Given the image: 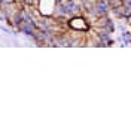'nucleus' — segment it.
I'll return each mask as SVG.
<instances>
[{
    "mask_svg": "<svg viewBox=\"0 0 131 131\" xmlns=\"http://www.w3.org/2000/svg\"><path fill=\"white\" fill-rule=\"evenodd\" d=\"M97 10H98V14H106V10H107V5H106V2L104 0H100L97 3Z\"/></svg>",
    "mask_w": 131,
    "mask_h": 131,
    "instance_id": "f257e3e1",
    "label": "nucleus"
},
{
    "mask_svg": "<svg viewBox=\"0 0 131 131\" xmlns=\"http://www.w3.org/2000/svg\"><path fill=\"white\" fill-rule=\"evenodd\" d=\"M70 25H72V27H82V28H86V24L83 23V19H82V18L70 21Z\"/></svg>",
    "mask_w": 131,
    "mask_h": 131,
    "instance_id": "f03ea898",
    "label": "nucleus"
},
{
    "mask_svg": "<svg viewBox=\"0 0 131 131\" xmlns=\"http://www.w3.org/2000/svg\"><path fill=\"white\" fill-rule=\"evenodd\" d=\"M124 2H127V0H124Z\"/></svg>",
    "mask_w": 131,
    "mask_h": 131,
    "instance_id": "7ed1b4c3",
    "label": "nucleus"
}]
</instances>
